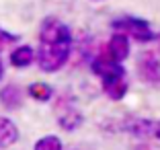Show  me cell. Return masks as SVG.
<instances>
[{
	"label": "cell",
	"instance_id": "obj_1",
	"mask_svg": "<svg viewBox=\"0 0 160 150\" xmlns=\"http://www.w3.org/2000/svg\"><path fill=\"white\" fill-rule=\"evenodd\" d=\"M72 41H58V43H41L37 54V64L43 72H58L70 58Z\"/></svg>",
	"mask_w": 160,
	"mask_h": 150
},
{
	"label": "cell",
	"instance_id": "obj_2",
	"mask_svg": "<svg viewBox=\"0 0 160 150\" xmlns=\"http://www.w3.org/2000/svg\"><path fill=\"white\" fill-rule=\"evenodd\" d=\"M113 29H117L123 35L138 39V41H152L154 39V31L150 29L148 21L138 19V17H121V19L113 21Z\"/></svg>",
	"mask_w": 160,
	"mask_h": 150
},
{
	"label": "cell",
	"instance_id": "obj_3",
	"mask_svg": "<svg viewBox=\"0 0 160 150\" xmlns=\"http://www.w3.org/2000/svg\"><path fill=\"white\" fill-rule=\"evenodd\" d=\"M92 72L103 78V85L125 78V68L119 62L111 60L109 56H97L94 58L92 60Z\"/></svg>",
	"mask_w": 160,
	"mask_h": 150
},
{
	"label": "cell",
	"instance_id": "obj_4",
	"mask_svg": "<svg viewBox=\"0 0 160 150\" xmlns=\"http://www.w3.org/2000/svg\"><path fill=\"white\" fill-rule=\"evenodd\" d=\"M39 41L41 43H58V41H72L70 29L58 19L49 17L41 23V31H39Z\"/></svg>",
	"mask_w": 160,
	"mask_h": 150
},
{
	"label": "cell",
	"instance_id": "obj_5",
	"mask_svg": "<svg viewBox=\"0 0 160 150\" xmlns=\"http://www.w3.org/2000/svg\"><path fill=\"white\" fill-rule=\"evenodd\" d=\"M138 74L148 85H160V60L156 58L154 52L142 54L138 60Z\"/></svg>",
	"mask_w": 160,
	"mask_h": 150
},
{
	"label": "cell",
	"instance_id": "obj_6",
	"mask_svg": "<svg viewBox=\"0 0 160 150\" xmlns=\"http://www.w3.org/2000/svg\"><path fill=\"white\" fill-rule=\"evenodd\" d=\"M107 56L111 58V60L119 62V64L129 56V39H127V35H123V33H115L113 37L109 39Z\"/></svg>",
	"mask_w": 160,
	"mask_h": 150
},
{
	"label": "cell",
	"instance_id": "obj_7",
	"mask_svg": "<svg viewBox=\"0 0 160 150\" xmlns=\"http://www.w3.org/2000/svg\"><path fill=\"white\" fill-rule=\"evenodd\" d=\"M0 103L6 109H19L23 105V93L17 85H6L0 91Z\"/></svg>",
	"mask_w": 160,
	"mask_h": 150
},
{
	"label": "cell",
	"instance_id": "obj_8",
	"mask_svg": "<svg viewBox=\"0 0 160 150\" xmlns=\"http://www.w3.org/2000/svg\"><path fill=\"white\" fill-rule=\"evenodd\" d=\"M33 60H35V52L31 45H19L10 54V64L14 68H27V66L33 64Z\"/></svg>",
	"mask_w": 160,
	"mask_h": 150
},
{
	"label": "cell",
	"instance_id": "obj_9",
	"mask_svg": "<svg viewBox=\"0 0 160 150\" xmlns=\"http://www.w3.org/2000/svg\"><path fill=\"white\" fill-rule=\"evenodd\" d=\"M58 107H64V105L60 103ZM58 123H60V127L72 132V130H76V127L82 123V115H80V113L76 111L72 105H66V107H64V113H60V119H58Z\"/></svg>",
	"mask_w": 160,
	"mask_h": 150
},
{
	"label": "cell",
	"instance_id": "obj_10",
	"mask_svg": "<svg viewBox=\"0 0 160 150\" xmlns=\"http://www.w3.org/2000/svg\"><path fill=\"white\" fill-rule=\"evenodd\" d=\"M17 140H19V127L8 117H0V148L14 144Z\"/></svg>",
	"mask_w": 160,
	"mask_h": 150
},
{
	"label": "cell",
	"instance_id": "obj_11",
	"mask_svg": "<svg viewBox=\"0 0 160 150\" xmlns=\"http://www.w3.org/2000/svg\"><path fill=\"white\" fill-rule=\"evenodd\" d=\"M27 93H29L31 99H35L39 103H47V101L53 97V89L49 85H45V82H33V85L27 89Z\"/></svg>",
	"mask_w": 160,
	"mask_h": 150
},
{
	"label": "cell",
	"instance_id": "obj_12",
	"mask_svg": "<svg viewBox=\"0 0 160 150\" xmlns=\"http://www.w3.org/2000/svg\"><path fill=\"white\" fill-rule=\"evenodd\" d=\"M103 89H105V93H107V97H111L113 101H119V99H123L125 93H127V82H125V78H121V80H115V82L103 85Z\"/></svg>",
	"mask_w": 160,
	"mask_h": 150
},
{
	"label": "cell",
	"instance_id": "obj_13",
	"mask_svg": "<svg viewBox=\"0 0 160 150\" xmlns=\"http://www.w3.org/2000/svg\"><path fill=\"white\" fill-rule=\"evenodd\" d=\"M33 150H64V146H62V140L58 136H43L41 140L35 142Z\"/></svg>",
	"mask_w": 160,
	"mask_h": 150
},
{
	"label": "cell",
	"instance_id": "obj_14",
	"mask_svg": "<svg viewBox=\"0 0 160 150\" xmlns=\"http://www.w3.org/2000/svg\"><path fill=\"white\" fill-rule=\"evenodd\" d=\"M17 39H19V35H14V33H8L6 29L0 27V52H2L4 47H8L10 43H14Z\"/></svg>",
	"mask_w": 160,
	"mask_h": 150
},
{
	"label": "cell",
	"instance_id": "obj_15",
	"mask_svg": "<svg viewBox=\"0 0 160 150\" xmlns=\"http://www.w3.org/2000/svg\"><path fill=\"white\" fill-rule=\"evenodd\" d=\"M148 136H154L160 140V119L158 122H152L150 119V132H148Z\"/></svg>",
	"mask_w": 160,
	"mask_h": 150
},
{
	"label": "cell",
	"instance_id": "obj_16",
	"mask_svg": "<svg viewBox=\"0 0 160 150\" xmlns=\"http://www.w3.org/2000/svg\"><path fill=\"white\" fill-rule=\"evenodd\" d=\"M2 74H4V66H2V62H0V78H2Z\"/></svg>",
	"mask_w": 160,
	"mask_h": 150
}]
</instances>
